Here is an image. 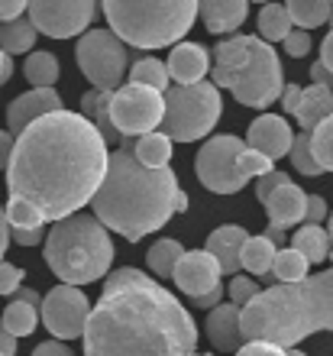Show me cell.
<instances>
[{
  "label": "cell",
  "mask_w": 333,
  "mask_h": 356,
  "mask_svg": "<svg viewBox=\"0 0 333 356\" xmlns=\"http://www.w3.org/2000/svg\"><path fill=\"white\" fill-rule=\"evenodd\" d=\"M111 169L107 143L91 120L58 111L17 136L7 165L10 230H36L91 204Z\"/></svg>",
  "instance_id": "1"
},
{
  "label": "cell",
  "mask_w": 333,
  "mask_h": 356,
  "mask_svg": "<svg viewBox=\"0 0 333 356\" xmlns=\"http://www.w3.org/2000/svg\"><path fill=\"white\" fill-rule=\"evenodd\" d=\"M197 324L185 305L139 269L107 275L84 327V356H195Z\"/></svg>",
  "instance_id": "2"
},
{
  "label": "cell",
  "mask_w": 333,
  "mask_h": 356,
  "mask_svg": "<svg viewBox=\"0 0 333 356\" xmlns=\"http://www.w3.org/2000/svg\"><path fill=\"white\" fill-rule=\"evenodd\" d=\"M91 211L107 230L136 243L188 211V195L172 169H146L133 149H113L111 169L94 195Z\"/></svg>",
  "instance_id": "3"
},
{
  "label": "cell",
  "mask_w": 333,
  "mask_h": 356,
  "mask_svg": "<svg viewBox=\"0 0 333 356\" xmlns=\"http://www.w3.org/2000/svg\"><path fill=\"white\" fill-rule=\"evenodd\" d=\"M317 330H333V269L295 285H272L243 308V340L295 350Z\"/></svg>",
  "instance_id": "4"
},
{
  "label": "cell",
  "mask_w": 333,
  "mask_h": 356,
  "mask_svg": "<svg viewBox=\"0 0 333 356\" xmlns=\"http://www.w3.org/2000/svg\"><path fill=\"white\" fill-rule=\"evenodd\" d=\"M211 81L217 88H230L243 107H272L285 91L282 58L259 36H230L213 49Z\"/></svg>",
  "instance_id": "5"
},
{
  "label": "cell",
  "mask_w": 333,
  "mask_h": 356,
  "mask_svg": "<svg viewBox=\"0 0 333 356\" xmlns=\"http://www.w3.org/2000/svg\"><path fill=\"white\" fill-rule=\"evenodd\" d=\"M46 266L56 272L62 285H91L104 279L113 266L111 230L94 214H74L49 227L46 234Z\"/></svg>",
  "instance_id": "6"
},
{
  "label": "cell",
  "mask_w": 333,
  "mask_h": 356,
  "mask_svg": "<svg viewBox=\"0 0 333 356\" xmlns=\"http://www.w3.org/2000/svg\"><path fill=\"white\" fill-rule=\"evenodd\" d=\"M107 26L136 49L178 46V39L195 26L197 3H104Z\"/></svg>",
  "instance_id": "7"
},
{
  "label": "cell",
  "mask_w": 333,
  "mask_h": 356,
  "mask_svg": "<svg viewBox=\"0 0 333 356\" xmlns=\"http://www.w3.org/2000/svg\"><path fill=\"white\" fill-rule=\"evenodd\" d=\"M195 172L201 178V185L213 195H236L246 181L275 172V162L250 149L246 140L223 133V136H211L201 146L195 159Z\"/></svg>",
  "instance_id": "8"
},
{
  "label": "cell",
  "mask_w": 333,
  "mask_h": 356,
  "mask_svg": "<svg viewBox=\"0 0 333 356\" xmlns=\"http://www.w3.org/2000/svg\"><path fill=\"white\" fill-rule=\"evenodd\" d=\"M223 113L220 88L213 81L188 88H168L165 91V117L159 133H165L172 143H195L217 127Z\"/></svg>",
  "instance_id": "9"
},
{
  "label": "cell",
  "mask_w": 333,
  "mask_h": 356,
  "mask_svg": "<svg viewBox=\"0 0 333 356\" xmlns=\"http://www.w3.org/2000/svg\"><path fill=\"white\" fill-rule=\"evenodd\" d=\"M74 58L84 78L91 81L97 91H120V81L130 68V52L113 29H88L78 46H74Z\"/></svg>",
  "instance_id": "10"
},
{
  "label": "cell",
  "mask_w": 333,
  "mask_h": 356,
  "mask_svg": "<svg viewBox=\"0 0 333 356\" xmlns=\"http://www.w3.org/2000/svg\"><path fill=\"white\" fill-rule=\"evenodd\" d=\"M111 117L113 127L123 140L127 136H149L162 127V117H165V94L149 91L143 85H127L120 91H113L111 101Z\"/></svg>",
  "instance_id": "11"
},
{
  "label": "cell",
  "mask_w": 333,
  "mask_h": 356,
  "mask_svg": "<svg viewBox=\"0 0 333 356\" xmlns=\"http://www.w3.org/2000/svg\"><path fill=\"white\" fill-rule=\"evenodd\" d=\"M39 314H42V324L56 340H74L84 337V327L91 318V301L74 285H56L42 298Z\"/></svg>",
  "instance_id": "12"
},
{
  "label": "cell",
  "mask_w": 333,
  "mask_h": 356,
  "mask_svg": "<svg viewBox=\"0 0 333 356\" xmlns=\"http://www.w3.org/2000/svg\"><path fill=\"white\" fill-rule=\"evenodd\" d=\"M101 13L97 3L91 0H68V3H29V19H33V26L36 33H46L52 39H72L78 33H88L94 23V17Z\"/></svg>",
  "instance_id": "13"
},
{
  "label": "cell",
  "mask_w": 333,
  "mask_h": 356,
  "mask_svg": "<svg viewBox=\"0 0 333 356\" xmlns=\"http://www.w3.org/2000/svg\"><path fill=\"white\" fill-rule=\"evenodd\" d=\"M220 263L207 250H188L181 256L172 282H175V289L185 291L188 298H201V295H211V291L220 289Z\"/></svg>",
  "instance_id": "14"
},
{
  "label": "cell",
  "mask_w": 333,
  "mask_h": 356,
  "mask_svg": "<svg viewBox=\"0 0 333 356\" xmlns=\"http://www.w3.org/2000/svg\"><path fill=\"white\" fill-rule=\"evenodd\" d=\"M58 111H65V107H62V97H58L56 88H33V91L13 97V104L7 107V130L13 136H19L36 120H42L49 113H58Z\"/></svg>",
  "instance_id": "15"
},
{
  "label": "cell",
  "mask_w": 333,
  "mask_h": 356,
  "mask_svg": "<svg viewBox=\"0 0 333 356\" xmlns=\"http://www.w3.org/2000/svg\"><path fill=\"white\" fill-rule=\"evenodd\" d=\"M246 146L275 162L291 152V146H295V130L288 127L285 117L262 113V117H256V120L250 123V130H246Z\"/></svg>",
  "instance_id": "16"
},
{
  "label": "cell",
  "mask_w": 333,
  "mask_h": 356,
  "mask_svg": "<svg viewBox=\"0 0 333 356\" xmlns=\"http://www.w3.org/2000/svg\"><path fill=\"white\" fill-rule=\"evenodd\" d=\"M207 337H211L213 350H220V353H240L246 347V340H243V308H236L233 301H223L220 308H213L207 314Z\"/></svg>",
  "instance_id": "17"
},
{
  "label": "cell",
  "mask_w": 333,
  "mask_h": 356,
  "mask_svg": "<svg viewBox=\"0 0 333 356\" xmlns=\"http://www.w3.org/2000/svg\"><path fill=\"white\" fill-rule=\"evenodd\" d=\"M165 65H168V78L178 81V88L201 85L204 75L211 72V52L197 46V42H178Z\"/></svg>",
  "instance_id": "18"
},
{
  "label": "cell",
  "mask_w": 333,
  "mask_h": 356,
  "mask_svg": "<svg viewBox=\"0 0 333 356\" xmlns=\"http://www.w3.org/2000/svg\"><path fill=\"white\" fill-rule=\"evenodd\" d=\"M266 214H268V227H275V230H288V227H295L304 220L307 214V195L295 181H288L275 191V195L266 201Z\"/></svg>",
  "instance_id": "19"
},
{
  "label": "cell",
  "mask_w": 333,
  "mask_h": 356,
  "mask_svg": "<svg viewBox=\"0 0 333 356\" xmlns=\"http://www.w3.org/2000/svg\"><path fill=\"white\" fill-rule=\"evenodd\" d=\"M250 234L236 224H227V227H217L213 234H207V243L204 250L220 263L223 275H233L236 279V269H240V256H243V246H246Z\"/></svg>",
  "instance_id": "20"
},
{
  "label": "cell",
  "mask_w": 333,
  "mask_h": 356,
  "mask_svg": "<svg viewBox=\"0 0 333 356\" xmlns=\"http://www.w3.org/2000/svg\"><path fill=\"white\" fill-rule=\"evenodd\" d=\"M197 17L204 19V26L217 33V36H227V33H236V29L246 23L250 17V3L243 0H213V3H197Z\"/></svg>",
  "instance_id": "21"
},
{
  "label": "cell",
  "mask_w": 333,
  "mask_h": 356,
  "mask_svg": "<svg viewBox=\"0 0 333 356\" xmlns=\"http://www.w3.org/2000/svg\"><path fill=\"white\" fill-rule=\"evenodd\" d=\"M111 101H113V91H97V88H91V91L81 94V111L78 113H81L84 120H91L94 127H97V133L104 136L107 146H117L123 136L117 133V127H113Z\"/></svg>",
  "instance_id": "22"
},
{
  "label": "cell",
  "mask_w": 333,
  "mask_h": 356,
  "mask_svg": "<svg viewBox=\"0 0 333 356\" xmlns=\"http://www.w3.org/2000/svg\"><path fill=\"white\" fill-rule=\"evenodd\" d=\"M295 117L301 123V133H314L327 117H333V91L320 85L301 88V101L295 107Z\"/></svg>",
  "instance_id": "23"
},
{
  "label": "cell",
  "mask_w": 333,
  "mask_h": 356,
  "mask_svg": "<svg viewBox=\"0 0 333 356\" xmlns=\"http://www.w3.org/2000/svg\"><path fill=\"white\" fill-rule=\"evenodd\" d=\"M185 253L188 250L178 243V240H159V243L149 246L146 266H149V272L156 275V282L175 279V269H178V263H181V256Z\"/></svg>",
  "instance_id": "24"
},
{
  "label": "cell",
  "mask_w": 333,
  "mask_h": 356,
  "mask_svg": "<svg viewBox=\"0 0 333 356\" xmlns=\"http://www.w3.org/2000/svg\"><path fill=\"white\" fill-rule=\"evenodd\" d=\"M291 250H298L307 263H324L327 256H330V234H327L324 227L301 224L298 234L291 236Z\"/></svg>",
  "instance_id": "25"
},
{
  "label": "cell",
  "mask_w": 333,
  "mask_h": 356,
  "mask_svg": "<svg viewBox=\"0 0 333 356\" xmlns=\"http://www.w3.org/2000/svg\"><path fill=\"white\" fill-rule=\"evenodd\" d=\"M275 256H278L275 243H268L266 236H250L246 246H243L240 266L250 272V275H268L272 266H275Z\"/></svg>",
  "instance_id": "26"
},
{
  "label": "cell",
  "mask_w": 333,
  "mask_h": 356,
  "mask_svg": "<svg viewBox=\"0 0 333 356\" xmlns=\"http://www.w3.org/2000/svg\"><path fill=\"white\" fill-rule=\"evenodd\" d=\"M136 159L146 165V169H168V162H172V140H168L165 133H149V136H139L136 146Z\"/></svg>",
  "instance_id": "27"
},
{
  "label": "cell",
  "mask_w": 333,
  "mask_h": 356,
  "mask_svg": "<svg viewBox=\"0 0 333 356\" xmlns=\"http://www.w3.org/2000/svg\"><path fill=\"white\" fill-rule=\"evenodd\" d=\"M36 26H33V19L23 17V19H13V23H3L0 26V52H7V56H19V52H29V49L36 46Z\"/></svg>",
  "instance_id": "28"
},
{
  "label": "cell",
  "mask_w": 333,
  "mask_h": 356,
  "mask_svg": "<svg viewBox=\"0 0 333 356\" xmlns=\"http://www.w3.org/2000/svg\"><path fill=\"white\" fill-rule=\"evenodd\" d=\"M291 29H295V23L288 17L285 3H266L259 10V39H266L268 46L272 42H285Z\"/></svg>",
  "instance_id": "29"
},
{
  "label": "cell",
  "mask_w": 333,
  "mask_h": 356,
  "mask_svg": "<svg viewBox=\"0 0 333 356\" xmlns=\"http://www.w3.org/2000/svg\"><path fill=\"white\" fill-rule=\"evenodd\" d=\"M330 13H333V3H327V0H295V3H288L291 23H295L298 29H304V33L330 23Z\"/></svg>",
  "instance_id": "30"
},
{
  "label": "cell",
  "mask_w": 333,
  "mask_h": 356,
  "mask_svg": "<svg viewBox=\"0 0 333 356\" xmlns=\"http://www.w3.org/2000/svg\"><path fill=\"white\" fill-rule=\"evenodd\" d=\"M168 65L165 62H159V58L146 56V58H139L136 65H133L130 72V85H143L149 88V91H159V94H165L168 91Z\"/></svg>",
  "instance_id": "31"
},
{
  "label": "cell",
  "mask_w": 333,
  "mask_h": 356,
  "mask_svg": "<svg viewBox=\"0 0 333 356\" xmlns=\"http://www.w3.org/2000/svg\"><path fill=\"white\" fill-rule=\"evenodd\" d=\"M307 269H311V263H307L304 256L298 253V250H291V246H285V250H278L272 275L278 279V285H295V282H304L311 275Z\"/></svg>",
  "instance_id": "32"
},
{
  "label": "cell",
  "mask_w": 333,
  "mask_h": 356,
  "mask_svg": "<svg viewBox=\"0 0 333 356\" xmlns=\"http://www.w3.org/2000/svg\"><path fill=\"white\" fill-rule=\"evenodd\" d=\"M23 75H26V81H33V88H52L58 81V58L39 49V52L26 56Z\"/></svg>",
  "instance_id": "33"
},
{
  "label": "cell",
  "mask_w": 333,
  "mask_h": 356,
  "mask_svg": "<svg viewBox=\"0 0 333 356\" xmlns=\"http://www.w3.org/2000/svg\"><path fill=\"white\" fill-rule=\"evenodd\" d=\"M0 324H3L13 337H29L39 324V311L33 308V305H26V301L13 298L7 308H3V321H0Z\"/></svg>",
  "instance_id": "34"
},
{
  "label": "cell",
  "mask_w": 333,
  "mask_h": 356,
  "mask_svg": "<svg viewBox=\"0 0 333 356\" xmlns=\"http://www.w3.org/2000/svg\"><path fill=\"white\" fill-rule=\"evenodd\" d=\"M311 149L324 172H333V117H327L314 133H311Z\"/></svg>",
  "instance_id": "35"
},
{
  "label": "cell",
  "mask_w": 333,
  "mask_h": 356,
  "mask_svg": "<svg viewBox=\"0 0 333 356\" xmlns=\"http://www.w3.org/2000/svg\"><path fill=\"white\" fill-rule=\"evenodd\" d=\"M291 165H295L301 175H307V178H314V175H320V165H317V159H314V149H311V133H298L295 136V146H291Z\"/></svg>",
  "instance_id": "36"
},
{
  "label": "cell",
  "mask_w": 333,
  "mask_h": 356,
  "mask_svg": "<svg viewBox=\"0 0 333 356\" xmlns=\"http://www.w3.org/2000/svg\"><path fill=\"white\" fill-rule=\"evenodd\" d=\"M259 285L250 279V275H236V279H230V285H227V295H230V301L236 305V308H246L256 295H259Z\"/></svg>",
  "instance_id": "37"
},
{
  "label": "cell",
  "mask_w": 333,
  "mask_h": 356,
  "mask_svg": "<svg viewBox=\"0 0 333 356\" xmlns=\"http://www.w3.org/2000/svg\"><path fill=\"white\" fill-rule=\"evenodd\" d=\"M288 181H291V178H288L285 172H278V169H275V172H268V175L256 178V197H259L262 204H266L268 197L275 195V191H278L282 185H288Z\"/></svg>",
  "instance_id": "38"
},
{
  "label": "cell",
  "mask_w": 333,
  "mask_h": 356,
  "mask_svg": "<svg viewBox=\"0 0 333 356\" xmlns=\"http://www.w3.org/2000/svg\"><path fill=\"white\" fill-rule=\"evenodd\" d=\"M23 275L26 272L19 266H10V263H0V295H17L23 289Z\"/></svg>",
  "instance_id": "39"
},
{
  "label": "cell",
  "mask_w": 333,
  "mask_h": 356,
  "mask_svg": "<svg viewBox=\"0 0 333 356\" xmlns=\"http://www.w3.org/2000/svg\"><path fill=\"white\" fill-rule=\"evenodd\" d=\"M285 52L291 58L307 56V52H311V36H307L304 29H291V33H288V39H285Z\"/></svg>",
  "instance_id": "40"
},
{
  "label": "cell",
  "mask_w": 333,
  "mask_h": 356,
  "mask_svg": "<svg viewBox=\"0 0 333 356\" xmlns=\"http://www.w3.org/2000/svg\"><path fill=\"white\" fill-rule=\"evenodd\" d=\"M320 220H330V211H327V201L320 195H307V214L304 224L320 227Z\"/></svg>",
  "instance_id": "41"
},
{
  "label": "cell",
  "mask_w": 333,
  "mask_h": 356,
  "mask_svg": "<svg viewBox=\"0 0 333 356\" xmlns=\"http://www.w3.org/2000/svg\"><path fill=\"white\" fill-rule=\"evenodd\" d=\"M26 10H29V3H23V0H0V26L13 23V19H23Z\"/></svg>",
  "instance_id": "42"
},
{
  "label": "cell",
  "mask_w": 333,
  "mask_h": 356,
  "mask_svg": "<svg viewBox=\"0 0 333 356\" xmlns=\"http://www.w3.org/2000/svg\"><path fill=\"white\" fill-rule=\"evenodd\" d=\"M46 227H36V230H10V240L19 246H36V243H46Z\"/></svg>",
  "instance_id": "43"
},
{
  "label": "cell",
  "mask_w": 333,
  "mask_h": 356,
  "mask_svg": "<svg viewBox=\"0 0 333 356\" xmlns=\"http://www.w3.org/2000/svg\"><path fill=\"white\" fill-rule=\"evenodd\" d=\"M236 356H288V350L275 347V343H246Z\"/></svg>",
  "instance_id": "44"
},
{
  "label": "cell",
  "mask_w": 333,
  "mask_h": 356,
  "mask_svg": "<svg viewBox=\"0 0 333 356\" xmlns=\"http://www.w3.org/2000/svg\"><path fill=\"white\" fill-rule=\"evenodd\" d=\"M33 356H74V353L62 340H46V343H39V347L33 350Z\"/></svg>",
  "instance_id": "45"
},
{
  "label": "cell",
  "mask_w": 333,
  "mask_h": 356,
  "mask_svg": "<svg viewBox=\"0 0 333 356\" xmlns=\"http://www.w3.org/2000/svg\"><path fill=\"white\" fill-rule=\"evenodd\" d=\"M13 146H17V136L10 130H0V172L10 165V156H13Z\"/></svg>",
  "instance_id": "46"
},
{
  "label": "cell",
  "mask_w": 333,
  "mask_h": 356,
  "mask_svg": "<svg viewBox=\"0 0 333 356\" xmlns=\"http://www.w3.org/2000/svg\"><path fill=\"white\" fill-rule=\"evenodd\" d=\"M311 81H314V85H320V88H330V91H333V72L324 65V62H314V65H311Z\"/></svg>",
  "instance_id": "47"
},
{
  "label": "cell",
  "mask_w": 333,
  "mask_h": 356,
  "mask_svg": "<svg viewBox=\"0 0 333 356\" xmlns=\"http://www.w3.org/2000/svg\"><path fill=\"white\" fill-rule=\"evenodd\" d=\"M223 291H227V289H217V291H211V295H201V298H191V305H195V308H204V311L220 308V305H223Z\"/></svg>",
  "instance_id": "48"
},
{
  "label": "cell",
  "mask_w": 333,
  "mask_h": 356,
  "mask_svg": "<svg viewBox=\"0 0 333 356\" xmlns=\"http://www.w3.org/2000/svg\"><path fill=\"white\" fill-rule=\"evenodd\" d=\"M298 101H301V88H298V85H285V91H282V107H285L288 113H295Z\"/></svg>",
  "instance_id": "49"
},
{
  "label": "cell",
  "mask_w": 333,
  "mask_h": 356,
  "mask_svg": "<svg viewBox=\"0 0 333 356\" xmlns=\"http://www.w3.org/2000/svg\"><path fill=\"white\" fill-rule=\"evenodd\" d=\"M0 356H17V337L0 324Z\"/></svg>",
  "instance_id": "50"
},
{
  "label": "cell",
  "mask_w": 333,
  "mask_h": 356,
  "mask_svg": "<svg viewBox=\"0 0 333 356\" xmlns=\"http://www.w3.org/2000/svg\"><path fill=\"white\" fill-rule=\"evenodd\" d=\"M10 246V224H7V211L0 207V263H3V253Z\"/></svg>",
  "instance_id": "51"
},
{
  "label": "cell",
  "mask_w": 333,
  "mask_h": 356,
  "mask_svg": "<svg viewBox=\"0 0 333 356\" xmlns=\"http://www.w3.org/2000/svg\"><path fill=\"white\" fill-rule=\"evenodd\" d=\"M320 62H324V65L333 72V29L327 33L324 42H320Z\"/></svg>",
  "instance_id": "52"
},
{
  "label": "cell",
  "mask_w": 333,
  "mask_h": 356,
  "mask_svg": "<svg viewBox=\"0 0 333 356\" xmlns=\"http://www.w3.org/2000/svg\"><path fill=\"white\" fill-rule=\"evenodd\" d=\"M10 75H13V58L7 52H0V88L10 81Z\"/></svg>",
  "instance_id": "53"
},
{
  "label": "cell",
  "mask_w": 333,
  "mask_h": 356,
  "mask_svg": "<svg viewBox=\"0 0 333 356\" xmlns=\"http://www.w3.org/2000/svg\"><path fill=\"white\" fill-rule=\"evenodd\" d=\"M17 301H26V305H33V308H42V298H39L36 289H19L17 291Z\"/></svg>",
  "instance_id": "54"
},
{
  "label": "cell",
  "mask_w": 333,
  "mask_h": 356,
  "mask_svg": "<svg viewBox=\"0 0 333 356\" xmlns=\"http://www.w3.org/2000/svg\"><path fill=\"white\" fill-rule=\"evenodd\" d=\"M327 234H330V263H333V211H330V220H327Z\"/></svg>",
  "instance_id": "55"
},
{
  "label": "cell",
  "mask_w": 333,
  "mask_h": 356,
  "mask_svg": "<svg viewBox=\"0 0 333 356\" xmlns=\"http://www.w3.org/2000/svg\"><path fill=\"white\" fill-rule=\"evenodd\" d=\"M288 356H307V353H301V350H288Z\"/></svg>",
  "instance_id": "56"
},
{
  "label": "cell",
  "mask_w": 333,
  "mask_h": 356,
  "mask_svg": "<svg viewBox=\"0 0 333 356\" xmlns=\"http://www.w3.org/2000/svg\"><path fill=\"white\" fill-rule=\"evenodd\" d=\"M195 356H211V353H195Z\"/></svg>",
  "instance_id": "57"
},
{
  "label": "cell",
  "mask_w": 333,
  "mask_h": 356,
  "mask_svg": "<svg viewBox=\"0 0 333 356\" xmlns=\"http://www.w3.org/2000/svg\"><path fill=\"white\" fill-rule=\"evenodd\" d=\"M330 26H333V13H330Z\"/></svg>",
  "instance_id": "58"
}]
</instances>
